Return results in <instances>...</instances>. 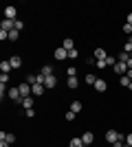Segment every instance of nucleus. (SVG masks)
<instances>
[{"mask_svg": "<svg viewBox=\"0 0 132 147\" xmlns=\"http://www.w3.org/2000/svg\"><path fill=\"white\" fill-rule=\"evenodd\" d=\"M117 141H126V136L119 134L117 129H108V132H106V143L112 145V143H117Z\"/></svg>", "mask_w": 132, "mask_h": 147, "instance_id": "1", "label": "nucleus"}, {"mask_svg": "<svg viewBox=\"0 0 132 147\" xmlns=\"http://www.w3.org/2000/svg\"><path fill=\"white\" fill-rule=\"evenodd\" d=\"M53 57H55L57 61H62V59H66V57H68V51L64 49V46H60V49H55V53H53Z\"/></svg>", "mask_w": 132, "mask_h": 147, "instance_id": "2", "label": "nucleus"}, {"mask_svg": "<svg viewBox=\"0 0 132 147\" xmlns=\"http://www.w3.org/2000/svg\"><path fill=\"white\" fill-rule=\"evenodd\" d=\"M44 90H46L44 84H33V86H31V94H33V97H42Z\"/></svg>", "mask_w": 132, "mask_h": 147, "instance_id": "3", "label": "nucleus"}, {"mask_svg": "<svg viewBox=\"0 0 132 147\" xmlns=\"http://www.w3.org/2000/svg\"><path fill=\"white\" fill-rule=\"evenodd\" d=\"M18 90H20V94H22V97H31V84L22 81V84L18 86Z\"/></svg>", "mask_w": 132, "mask_h": 147, "instance_id": "4", "label": "nucleus"}, {"mask_svg": "<svg viewBox=\"0 0 132 147\" xmlns=\"http://www.w3.org/2000/svg\"><path fill=\"white\" fill-rule=\"evenodd\" d=\"M7 97L11 99V101H16V103H18L20 99H22V94H20V90H18V86H16V88H9V94H7Z\"/></svg>", "mask_w": 132, "mask_h": 147, "instance_id": "5", "label": "nucleus"}, {"mask_svg": "<svg viewBox=\"0 0 132 147\" xmlns=\"http://www.w3.org/2000/svg\"><path fill=\"white\" fill-rule=\"evenodd\" d=\"M20 105H22V108H24V110H33V97H22L18 101Z\"/></svg>", "mask_w": 132, "mask_h": 147, "instance_id": "6", "label": "nucleus"}, {"mask_svg": "<svg viewBox=\"0 0 132 147\" xmlns=\"http://www.w3.org/2000/svg\"><path fill=\"white\" fill-rule=\"evenodd\" d=\"M16 16H18V9H16V7H5V18L7 20H16Z\"/></svg>", "mask_w": 132, "mask_h": 147, "instance_id": "7", "label": "nucleus"}, {"mask_svg": "<svg viewBox=\"0 0 132 147\" xmlns=\"http://www.w3.org/2000/svg\"><path fill=\"white\" fill-rule=\"evenodd\" d=\"M112 70H114L117 75H121V77H123V75L128 73V66H126V64H121V61H117V64L112 66Z\"/></svg>", "mask_w": 132, "mask_h": 147, "instance_id": "8", "label": "nucleus"}, {"mask_svg": "<svg viewBox=\"0 0 132 147\" xmlns=\"http://www.w3.org/2000/svg\"><path fill=\"white\" fill-rule=\"evenodd\" d=\"M0 29H2V31H13V29H16V20H2V24H0Z\"/></svg>", "mask_w": 132, "mask_h": 147, "instance_id": "9", "label": "nucleus"}, {"mask_svg": "<svg viewBox=\"0 0 132 147\" xmlns=\"http://www.w3.org/2000/svg\"><path fill=\"white\" fill-rule=\"evenodd\" d=\"M95 90L97 92H106V88H108V84H106V79H99V77H97V81H95Z\"/></svg>", "mask_w": 132, "mask_h": 147, "instance_id": "10", "label": "nucleus"}, {"mask_svg": "<svg viewBox=\"0 0 132 147\" xmlns=\"http://www.w3.org/2000/svg\"><path fill=\"white\" fill-rule=\"evenodd\" d=\"M0 141H7L11 145V143H16V134H11V132H0Z\"/></svg>", "mask_w": 132, "mask_h": 147, "instance_id": "11", "label": "nucleus"}, {"mask_svg": "<svg viewBox=\"0 0 132 147\" xmlns=\"http://www.w3.org/2000/svg\"><path fill=\"white\" fill-rule=\"evenodd\" d=\"M55 86H57V77H55V75H51V77L44 79V88H49V90H51V88H55Z\"/></svg>", "mask_w": 132, "mask_h": 147, "instance_id": "12", "label": "nucleus"}, {"mask_svg": "<svg viewBox=\"0 0 132 147\" xmlns=\"http://www.w3.org/2000/svg\"><path fill=\"white\" fill-rule=\"evenodd\" d=\"M0 70H2V75H9V70H13V66H11V61H9V59H5V61H0Z\"/></svg>", "mask_w": 132, "mask_h": 147, "instance_id": "13", "label": "nucleus"}, {"mask_svg": "<svg viewBox=\"0 0 132 147\" xmlns=\"http://www.w3.org/2000/svg\"><path fill=\"white\" fill-rule=\"evenodd\" d=\"M93 57H95V61H99V59H106V57H108V53H106L104 49H95Z\"/></svg>", "mask_w": 132, "mask_h": 147, "instance_id": "14", "label": "nucleus"}, {"mask_svg": "<svg viewBox=\"0 0 132 147\" xmlns=\"http://www.w3.org/2000/svg\"><path fill=\"white\" fill-rule=\"evenodd\" d=\"M40 75H44V77H51V75H55V70H53V66H51V64H44L42 70H40Z\"/></svg>", "mask_w": 132, "mask_h": 147, "instance_id": "15", "label": "nucleus"}, {"mask_svg": "<svg viewBox=\"0 0 132 147\" xmlns=\"http://www.w3.org/2000/svg\"><path fill=\"white\" fill-rule=\"evenodd\" d=\"M82 141H84V145H93L95 134H93V132H84V134H82Z\"/></svg>", "mask_w": 132, "mask_h": 147, "instance_id": "16", "label": "nucleus"}, {"mask_svg": "<svg viewBox=\"0 0 132 147\" xmlns=\"http://www.w3.org/2000/svg\"><path fill=\"white\" fill-rule=\"evenodd\" d=\"M68 147H84V141H82V136H75V138H70Z\"/></svg>", "mask_w": 132, "mask_h": 147, "instance_id": "17", "label": "nucleus"}, {"mask_svg": "<svg viewBox=\"0 0 132 147\" xmlns=\"http://www.w3.org/2000/svg\"><path fill=\"white\" fill-rule=\"evenodd\" d=\"M9 61H11V66H13V68H20V66H22V57H20V55H13Z\"/></svg>", "mask_w": 132, "mask_h": 147, "instance_id": "18", "label": "nucleus"}, {"mask_svg": "<svg viewBox=\"0 0 132 147\" xmlns=\"http://www.w3.org/2000/svg\"><path fill=\"white\" fill-rule=\"evenodd\" d=\"M62 46H64V49H66V51H73V49H75V42H73L70 37H66V40H64V42H62Z\"/></svg>", "mask_w": 132, "mask_h": 147, "instance_id": "19", "label": "nucleus"}, {"mask_svg": "<svg viewBox=\"0 0 132 147\" xmlns=\"http://www.w3.org/2000/svg\"><path fill=\"white\" fill-rule=\"evenodd\" d=\"M123 53H128V55H132V35L128 37V42L123 44Z\"/></svg>", "mask_w": 132, "mask_h": 147, "instance_id": "20", "label": "nucleus"}, {"mask_svg": "<svg viewBox=\"0 0 132 147\" xmlns=\"http://www.w3.org/2000/svg\"><path fill=\"white\" fill-rule=\"evenodd\" d=\"M70 112H82V101H73V103H70Z\"/></svg>", "mask_w": 132, "mask_h": 147, "instance_id": "21", "label": "nucleus"}, {"mask_svg": "<svg viewBox=\"0 0 132 147\" xmlns=\"http://www.w3.org/2000/svg\"><path fill=\"white\" fill-rule=\"evenodd\" d=\"M66 84H68V88H73V90H75V88L79 86V79H77V77H68V81H66Z\"/></svg>", "mask_w": 132, "mask_h": 147, "instance_id": "22", "label": "nucleus"}, {"mask_svg": "<svg viewBox=\"0 0 132 147\" xmlns=\"http://www.w3.org/2000/svg\"><path fill=\"white\" fill-rule=\"evenodd\" d=\"M24 81L33 86V84H38V75H26V77H24Z\"/></svg>", "mask_w": 132, "mask_h": 147, "instance_id": "23", "label": "nucleus"}, {"mask_svg": "<svg viewBox=\"0 0 132 147\" xmlns=\"http://www.w3.org/2000/svg\"><path fill=\"white\" fill-rule=\"evenodd\" d=\"M117 59H119L121 64H126V66H128V59H130V55H128V53H123V51H121V55L117 57Z\"/></svg>", "mask_w": 132, "mask_h": 147, "instance_id": "24", "label": "nucleus"}, {"mask_svg": "<svg viewBox=\"0 0 132 147\" xmlns=\"http://www.w3.org/2000/svg\"><path fill=\"white\" fill-rule=\"evenodd\" d=\"M18 37H20V31H16V29H13V31H9V40H11V42H16Z\"/></svg>", "mask_w": 132, "mask_h": 147, "instance_id": "25", "label": "nucleus"}, {"mask_svg": "<svg viewBox=\"0 0 132 147\" xmlns=\"http://www.w3.org/2000/svg\"><path fill=\"white\" fill-rule=\"evenodd\" d=\"M95 81H97L95 75H86V84H88V86H95Z\"/></svg>", "mask_w": 132, "mask_h": 147, "instance_id": "26", "label": "nucleus"}, {"mask_svg": "<svg viewBox=\"0 0 132 147\" xmlns=\"http://www.w3.org/2000/svg\"><path fill=\"white\" fill-rule=\"evenodd\" d=\"M117 61H119V59H117V57H112V55H108V57H106V64H108V66H114Z\"/></svg>", "mask_w": 132, "mask_h": 147, "instance_id": "27", "label": "nucleus"}, {"mask_svg": "<svg viewBox=\"0 0 132 147\" xmlns=\"http://www.w3.org/2000/svg\"><path fill=\"white\" fill-rule=\"evenodd\" d=\"M66 73H68V77H77V68H75V66H70Z\"/></svg>", "mask_w": 132, "mask_h": 147, "instance_id": "28", "label": "nucleus"}, {"mask_svg": "<svg viewBox=\"0 0 132 147\" xmlns=\"http://www.w3.org/2000/svg\"><path fill=\"white\" fill-rule=\"evenodd\" d=\"M119 81H121V86H126V88H128V84H130L132 79H128V75H123V77H121Z\"/></svg>", "mask_w": 132, "mask_h": 147, "instance_id": "29", "label": "nucleus"}, {"mask_svg": "<svg viewBox=\"0 0 132 147\" xmlns=\"http://www.w3.org/2000/svg\"><path fill=\"white\" fill-rule=\"evenodd\" d=\"M0 40H2V42L9 40V31H2V29H0Z\"/></svg>", "mask_w": 132, "mask_h": 147, "instance_id": "30", "label": "nucleus"}, {"mask_svg": "<svg viewBox=\"0 0 132 147\" xmlns=\"http://www.w3.org/2000/svg\"><path fill=\"white\" fill-rule=\"evenodd\" d=\"M24 29V22H22V20H16V31H22Z\"/></svg>", "mask_w": 132, "mask_h": 147, "instance_id": "31", "label": "nucleus"}, {"mask_svg": "<svg viewBox=\"0 0 132 147\" xmlns=\"http://www.w3.org/2000/svg\"><path fill=\"white\" fill-rule=\"evenodd\" d=\"M77 55H79V53H77V49L68 51V57H70V59H77Z\"/></svg>", "mask_w": 132, "mask_h": 147, "instance_id": "32", "label": "nucleus"}, {"mask_svg": "<svg viewBox=\"0 0 132 147\" xmlns=\"http://www.w3.org/2000/svg\"><path fill=\"white\" fill-rule=\"evenodd\" d=\"M123 33L130 35V33H132V24H128V22H126V24H123Z\"/></svg>", "mask_w": 132, "mask_h": 147, "instance_id": "33", "label": "nucleus"}, {"mask_svg": "<svg viewBox=\"0 0 132 147\" xmlns=\"http://www.w3.org/2000/svg\"><path fill=\"white\" fill-rule=\"evenodd\" d=\"M95 64H97V68H106V66H108L106 59H99V61H95Z\"/></svg>", "mask_w": 132, "mask_h": 147, "instance_id": "34", "label": "nucleus"}, {"mask_svg": "<svg viewBox=\"0 0 132 147\" xmlns=\"http://www.w3.org/2000/svg\"><path fill=\"white\" fill-rule=\"evenodd\" d=\"M110 147H126V141H117V143H112Z\"/></svg>", "mask_w": 132, "mask_h": 147, "instance_id": "35", "label": "nucleus"}, {"mask_svg": "<svg viewBox=\"0 0 132 147\" xmlns=\"http://www.w3.org/2000/svg\"><path fill=\"white\" fill-rule=\"evenodd\" d=\"M7 81H9V75H0V84H2V86H5Z\"/></svg>", "mask_w": 132, "mask_h": 147, "instance_id": "36", "label": "nucleus"}, {"mask_svg": "<svg viewBox=\"0 0 132 147\" xmlns=\"http://www.w3.org/2000/svg\"><path fill=\"white\" fill-rule=\"evenodd\" d=\"M66 121H75V112H66Z\"/></svg>", "mask_w": 132, "mask_h": 147, "instance_id": "37", "label": "nucleus"}, {"mask_svg": "<svg viewBox=\"0 0 132 147\" xmlns=\"http://www.w3.org/2000/svg\"><path fill=\"white\" fill-rule=\"evenodd\" d=\"M24 114H26L29 119H33V117H35V110H24Z\"/></svg>", "mask_w": 132, "mask_h": 147, "instance_id": "38", "label": "nucleus"}, {"mask_svg": "<svg viewBox=\"0 0 132 147\" xmlns=\"http://www.w3.org/2000/svg\"><path fill=\"white\" fill-rule=\"evenodd\" d=\"M126 145H130V147H132V132L126 136Z\"/></svg>", "mask_w": 132, "mask_h": 147, "instance_id": "39", "label": "nucleus"}, {"mask_svg": "<svg viewBox=\"0 0 132 147\" xmlns=\"http://www.w3.org/2000/svg\"><path fill=\"white\" fill-rule=\"evenodd\" d=\"M126 75H128V79H132V68H128V73H126Z\"/></svg>", "mask_w": 132, "mask_h": 147, "instance_id": "40", "label": "nucleus"}, {"mask_svg": "<svg viewBox=\"0 0 132 147\" xmlns=\"http://www.w3.org/2000/svg\"><path fill=\"white\" fill-rule=\"evenodd\" d=\"M0 147H9V143H7V141H0Z\"/></svg>", "mask_w": 132, "mask_h": 147, "instance_id": "41", "label": "nucleus"}, {"mask_svg": "<svg viewBox=\"0 0 132 147\" xmlns=\"http://www.w3.org/2000/svg\"><path fill=\"white\" fill-rule=\"evenodd\" d=\"M128 24H132V13H128Z\"/></svg>", "mask_w": 132, "mask_h": 147, "instance_id": "42", "label": "nucleus"}, {"mask_svg": "<svg viewBox=\"0 0 132 147\" xmlns=\"http://www.w3.org/2000/svg\"><path fill=\"white\" fill-rule=\"evenodd\" d=\"M128 68H132V55H130V59H128Z\"/></svg>", "mask_w": 132, "mask_h": 147, "instance_id": "43", "label": "nucleus"}, {"mask_svg": "<svg viewBox=\"0 0 132 147\" xmlns=\"http://www.w3.org/2000/svg\"><path fill=\"white\" fill-rule=\"evenodd\" d=\"M128 90H132V81H130V84H128Z\"/></svg>", "mask_w": 132, "mask_h": 147, "instance_id": "44", "label": "nucleus"}, {"mask_svg": "<svg viewBox=\"0 0 132 147\" xmlns=\"http://www.w3.org/2000/svg\"><path fill=\"white\" fill-rule=\"evenodd\" d=\"M84 147H90V145H84Z\"/></svg>", "mask_w": 132, "mask_h": 147, "instance_id": "45", "label": "nucleus"}, {"mask_svg": "<svg viewBox=\"0 0 132 147\" xmlns=\"http://www.w3.org/2000/svg\"><path fill=\"white\" fill-rule=\"evenodd\" d=\"M126 147H130V145H126Z\"/></svg>", "mask_w": 132, "mask_h": 147, "instance_id": "46", "label": "nucleus"}]
</instances>
